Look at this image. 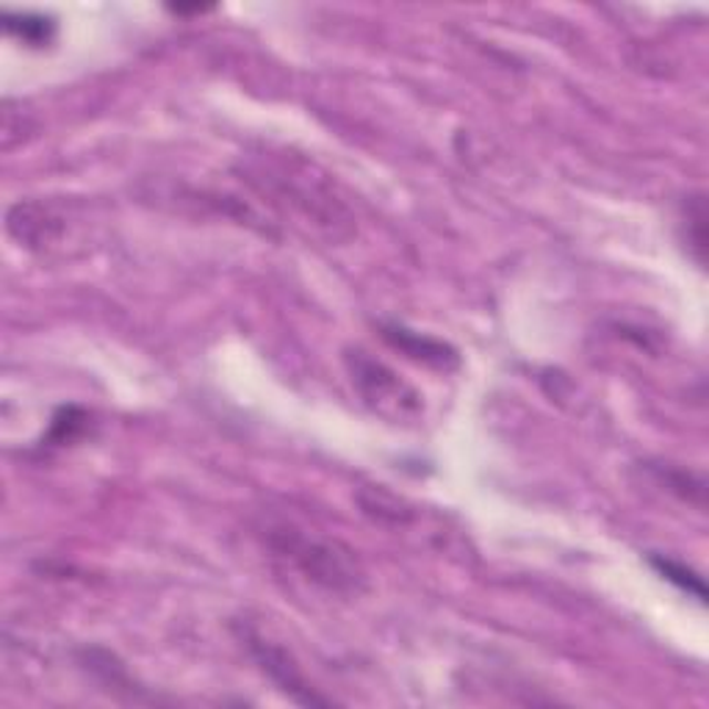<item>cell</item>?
Wrapping results in <instances>:
<instances>
[{"mask_svg":"<svg viewBox=\"0 0 709 709\" xmlns=\"http://www.w3.org/2000/svg\"><path fill=\"white\" fill-rule=\"evenodd\" d=\"M252 651L258 654V659H261L263 670H267L269 676H272L274 681H278L280 687H283L285 692H291V696L296 698V701L302 703H324V698L313 696L311 687H305V681H302V676L296 674L294 665H291V659L285 657L280 648H269L263 640H252Z\"/></svg>","mask_w":709,"mask_h":709,"instance_id":"cell-3","label":"cell"},{"mask_svg":"<svg viewBox=\"0 0 709 709\" xmlns=\"http://www.w3.org/2000/svg\"><path fill=\"white\" fill-rule=\"evenodd\" d=\"M651 565L659 571V574H663V580L674 582V585L679 587V591H685L687 596L698 598V602H703V598H707V587H703V580L692 569H687V565L676 563V560H668V557H651Z\"/></svg>","mask_w":709,"mask_h":709,"instance_id":"cell-5","label":"cell"},{"mask_svg":"<svg viewBox=\"0 0 709 709\" xmlns=\"http://www.w3.org/2000/svg\"><path fill=\"white\" fill-rule=\"evenodd\" d=\"M352 361V383L358 386V392L364 394L366 403L383 416H397V419H405V416H414L416 410L421 408L419 394L410 392L392 369H386L377 361L366 358L364 352H355Z\"/></svg>","mask_w":709,"mask_h":709,"instance_id":"cell-1","label":"cell"},{"mask_svg":"<svg viewBox=\"0 0 709 709\" xmlns=\"http://www.w3.org/2000/svg\"><path fill=\"white\" fill-rule=\"evenodd\" d=\"M86 421V416L79 408H62L59 416L53 419V430L48 436V444H67L75 432L81 430V425Z\"/></svg>","mask_w":709,"mask_h":709,"instance_id":"cell-6","label":"cell"},{"mask_svg":"<svg viewBox=\"0 0 709 709\" xmlns=\"http://www.w3.org/2000/svg\"><path fill=\"white\" fill-rule=\"evenodd\" d=\"M383 338L392 341L394 346H399L403 352H408L410 358L425 361V364L438 366V369H449V366L458 364V355L455 350H449L447 344L436 338H425L419 333H410V330L399 327V324H388L383 327Z\"/></svg>","mask_w":709,"mask_h":709,"instance_id":"cell-2","label":"cell"},{"mask_svg":"<svg viewBox=\"0 0 709 709\" xmlns=\"http://www.w3.org/2000/svg\"><path fill=\"white\" fill-rule=\"evenodd\" d=\"M3 29H7V34L18 37L29 48H45L56 37V23H53V18H45V14L3 12Z\"/></svg>","mask_w":709,"mask_h":709,"instance_id":"cell-4","label":"cell"}]
</instances>
